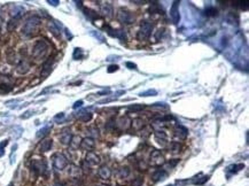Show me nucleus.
<instances>
[{
    "mask_svg": "<svg viewBox=\"0 0 249 186\" xmlns=\"http://www.w3.org/2000/svg\"><path fill=\"white\" fill-rule=\"evenodd\" d=\"M80 172H82V170H80V168H78V167H76V165H71L69 169V176L71 178H74V179H78L79 176H80Z\"/></svg>",
    "mask_w": 249,
    "mask_h": 186,
    "instance_id": "23",
    "label": "nucleus"
},
{
    "mask_svg": "<svg viewBox=\"0 0 249 186\" xmlns=\"http://www.w3.org/2000/svg\"><path fill=\"white\" fill-rule=\"evenodd\" d=\"M39 26H40V18L38 16H36V15L30 16L24 22V24H23L22 34L24 36H28V37L33 36L35 34H37V31L39 29Z\"/></svg>",
    "mask_w": 249,
    "mask_h": 186,
    "instance_id": "1",
    "label": "nucleus"
},
{
    "mask_svg": "<svg viewBox=\"0 0 249 186\" xmlns=\"http://www.w3.org/2000/svg\"><path fill=\"white\" fill-rule=\"evenodd\" d=\"M173 134L176 138L183 140V139H186V137L188 136V130L183 125H177L173 130Z\"/></svg>",
    "mask_w": 249,
    "mask_h": 186,
    "instance_id": "13",
    "label": "nucleus"
},
{
    "mask_svg": "<svg viewBox=\"0 0 249 186\" xmlns=\"http://www.w3.org/2000/svg\"><path fill=\"white\" fill-rule=\"evenodd\" d=\"M7 61H8L10 65L18 63V55H16V54H15L14 52H10V54H8V56H7Z\"/></svg>",
    "mask_w": 249,
    "mask_h": 186,
    "instance_id": "32",
    "label": "nucleus"
},
{
    "mask_svg": "<svg viewBox=\"0 0 249 186\" xmlns=\"http://www.w3.org/2000/svg\"><path fill=\"white\" fill-rule=\"evenodd\" d=\"M48 51H49L48 43L44 39H40L35 44V46L32 48V56L35 57L36 60H41L47 55Z\"/></svg>",
    "mask_w": 249,
    "mask_h": 186,
    "instance_id": "2",
    "label": "nucleus"
},
{
    "mask_svg": "<svg viewBox=\"0 0 249 186\" xmlns=\"http://www.w3.org/2000/svg\"><path fill=\"white\" fill-rule=\"evenodd\" d=\"M79 147L82 148V149H84V151L91 152L93 148L95 147V141H94V139L90 138V137H86V138H84L80 140Z\"/></svg>",
    "mask_w": 249,
    "mask_h": 186,
    "instance_id": "11",
    "label": "nucleus"
},
{
    "mask_svg": "<svg viewBox=\"0 0 249 186\" xmlns=\"http://www.w3.org/2000/svg\"><path fill=\"white\" fill-rule=\"evenodd\" d=\"M117 21L122 24H131L134 22V16L126 9H119L117 12Z\"/></svg>",
    "mask_w": 249,
    "mask_h": 186,
    "instance_id": "5",
    "label": "nucleus"
},
{
    "mask_svg": "<svg viewBox=\"0 0 249 186\" xmlns=\"http://www.w3.org/2000/svg\"><path fill=\"white\" fill-rule=\"evenodd\" d=\"M74 59L75 60H79V59H82L83 57V51L80 49V48H75L74 51Z\"/></svg>",
    "mask_w": 249,
    "mask_h": 186,
    "instance_id": "37",
    "label": "nucleus"
},
{
    "mask_svg": "<svg viewBox=\"0 0 249 186\" xmlns=\"http://www.w3.org/2000/svg\"><path fill=\"white\" fill-rule=\"evenodd\" d=\"M31 115H33V112L32 110H29V112H26V113H24V115H22V118H28V117H30Z\"/></svg>",
    "mask_w": 249,
    "mask_h": 186,
    "instance_id": "47",
    "label": "nucleus"
},
{
    "mask_svg": "<svg viewBox=\"0 0 249 186\" xmlns=\"http://www.w3.org/2000/svg\"><path fill=\"white\" fill-rule=\"evenodd\" d=\"M144 123H145V122H144V120H142V118H134L133 121H131V126L136 131H140V130H142V129H144V126H145Z\"/></svg>",
    "mask_w": 249,
    "mask_h": 186,
    "instance_id": "22",
    "label": "nucleus"
},
{
    "mask_svg": "<svg viewBox=\"0 0 249 186\" xmlns=\"http://www.w3.org/2000/svg\"><path fill=\"white\" fill-rule=\"evenodd\" d=\"M84 162L88 163L90 167H92V165L100 164L101 159H100V156L98 155V154H95L94 152H88V154H86V156H85V161H84Z\"/></svg>",
    "mask_w": 249,
    "mask_h": 186,
    "instance_id": "10",
    "label": "nucleus"
},
{
    "mask_svg": "<svg viewBox=\"0 0 249 186\" xmlns=\"http://www.w3.org/2000/svg\"><path fill=\"white\" fill-rule=\"evenodd\" d=\"M144 108H145L144 105L137 104V105H132V106H130V107H129V110H130V112H133V113H138V112H140V110H142Z\"/></svg>",
    "mask_w": 249,
    "mask_h": 186,
    "instance_id": "33",
    "label": "nucleus"
},
{
    "mask_svg": "<svg viewBox=\"0 0 249 186\" xmlns=\"http://www.w3.org/2000/svg\"><path fill=\"white\" fill-rule=\"evenodd\" d=\"M80 140H82V139L79 138L78 136H75V137H72L71 141H70V145H71V147L74 148V149L78 148L79 145H80Z\"/></svg>",
    "mask_w": 249,
    "mask_h": 186,
    "instance_id": "30",
    "label": "nucleus"
},
{
    "mask_svg": "<svg viewBox=\"0 0 249 186\" xmlns=\"http://www.w3.org/2000/svg\"><path fill=\"white\" fill-rule=\"evenodd\" d=\"M31 170L38 175H46L48 172L47 163L44 160H35L31 162Z\"/></svg>",
    "mask_w": 249,
    "mask_h": 186,
    "instance_id": "6",
    "label": "nucleus"
},
{
    "mask_svg": "<svg viewBox=\"0 0 249 186\" xmlns=\"http://www.w3.org/2000/svg\"><path fill=\"white\" fill-rule=\"evenodd\" d=\"M47 2L49 5H52V6H57V5H59V1H57V0H47Z\"/></svg>",
    "mask_w": 249,
    "mask_h": 186,
    "instance_id": "49",
    "label": "nucleus"
},
{
    "mask_svg": "<svg viewBox=\"0 0 249 186\" xmlns=\"http://www.w3.org/2000/svg\"><path fill=\"white\" fill-rule=\"evenodd\" d=\"M245 168L243 164H233V165H230L227 168V172H231V173H234V172H238L239 170Z\"/></svg>",
    "mask_w": 249,
    "mask_h": 186,
    "instance_id": "29",
    "label": "nucleus"
},
{
    "mask_svg": "<svg viewBox=\"0 0 249 186\" xmlns=\"http://www.w3.org/2000/svg\"><path fill=\"white\" fill-rule=\"evenodd\" d=\"M108 73H114V71H116V70H118V65H111L108 67Z\"/></svg>",
    "mask_w": 249,
    "mask_h": 186,
    "instance_id": "44",
    "label": "nucleus"
},
{
    "mask_svg": "<svg viewBox=\"0 0 249 186\" xmlns=\"http://www.w3.org/2000/svg\"><path fill=\"white\" fill-rule=\"evenodd\" d=\"M184 184H185V182L184 180H177V182L175 183V184H172V185H168V186H183Z\"/></svg>",
    "mask_w": 249,
    "mask_h": 186,
    "instance_id": "48",
    "label": "nucleus"
},
{
    "mask_svg": "<svg viewBox=\"0 0 249 186\" xmlns=\"http://www.w3.org/2000/svg\"><path fill=\"white\" fill-rule=\"evenodd\" d=\"M18 21H20V18H10V21L8 22V26H7V29H8L9 31L14 30V29L16 28V26H18Z\"/></svg>",
    "mask_w": 249,
    "mask_h": 186,
    "instance_id": "28",
    "label": "nucleus"
},
{
    "mask_svg": "<svg viewBox=\"0 0 249 186\" xmlns=\"http://www.w3.org/2000/svg\"><path fill=\"white\" fill-rule=\"evenodd\" d=\"M170 18L175 24H178L180 21L179 13V1H175L170 8Z\"/></svg>",
    "mask_w": 249,
    "mask_h": 186,
    "instance_id": "8",
    "label": "nucleus"
},
{
    "mask_svg": "<svg viewBox=\"0 0 249 186\" xmlns=\"http://www.w3.org/2000/svg\"><path fill=\"white\" fill-rule=\"evenodd\" d=\"M115 126L117 128L118 130L126 131L131 126V120L129 118V116H121L117 121L115 122Z\"/></svg>",
    "mask_w": 249,
    "mask_h": 186,
    "instance_id": "9",
    "label": "nucleus"
},
{
    "mask_svg": "<svg viewBox=\"0 0 249 186\" xmlns=\"http://www.w3.org/2000/svg\"><path fill=\"white\" fill-rule=\"evenodd\" d=\"M154 138H155V141L158 145H161L162 147L166 145V134L163 131H155L154 132Z\"/></svg>",
    "mask_w": 249,
    "mask_h": 186,
    "instance_id": "15",
    "label": "nucleus"
},
{
    "mask_svg": "<svg viewBox=\"0 0 249 186\" xmlns=\"http://www.w3.org/2000/svg\"><path fill=\"white\" fill-rule=\"evenodd\" d=\"M126 67L129 68V69H137V65H134V63H132V62H126Z\"/></svg>",
    "mask_w": 249,
    "mask_h": 186,
    "instance_id": "46",
    "label": "nucleus"
},
{
    "mask_svg": "<svg viewBox=\"0 0 249 186\" xmlns=\"http://www.w3.org/2000/svg\"><path fill=\"white\" fill-rule=\"evenodd\" d=\"M83 106V101L82 100H79V101H76L74 104V106H72V108L74 109H77V108H79V107H82Z\"/></svg>",
    "mask_w": 249,
    "mask_h": 186,
    "instance_id": "45",
    "label": "nucleus"
},
{
    "mask_svg": "<svg viewBox=\"0 0 249 186\" xmlns=\"http://www.w3.org/2000/svg\"><path fill=\"white\" fill-rule=\"evenodd\" d=\"M52 162L53 168L55 169L56 171H62L68 165V160L62 153H55L52 156Z\"/></svg>",
    "mask_w": 249,
    "mask_h": 186,
    "instance_id": "4",
    "label": "nucleus"
},
{
    "mask_svg": "<svg viewBox=\"0 0 249 186\" xmlns=\"http://www.w3.org/2000/svg\"><path fill=\"white\" fill-rule=\"evenodd\" d=\"M208 178H209V176H203L201 179H196L194 183H195V184H203L204 182H207V180H208Z\"/></svg>",
    "mask_w": 249,
    "mask_h": 186,
    "instance_id": "43",
    "label": "nucleus"
},
{
    "mask_svg": "<svg viewBox=\"0 0 249 186\" xmlns=\"http://www.w3.org/2000/svg\"><path fill=\"white\" fill-rule=\"evenodd\" d=\"M118 175L122 178H126L130 175V169L127 167H122L121 169H118Z\"/></svg>",
    "mask_w": 249,
    "mask_h": 186,
    "instance_id": "31",
    "label": "nucleus"
},
{
    "mask_svg": "<svg viewBox=\"0 0 249 186\" xmlns=\"http://www.w3.org/2000/svg\"><path fill=\"white\" fill-rule=\"evenodd\" d=\"M59 138H60L61 144H63V145H70V141H71V139H72V134L70 132L69 128L63 129V130L61 131V134H60Z\"/></svg>",
    "mask_w": 249,
    "mask_h": 186,
    "instance_id": "12",
    "label": "nucleus"
},
{
    "mask_svg": "<svg viewBox=\"0 0 249 186\" xmlns=\"http://www.w3.org/2000/svg\"><path fill=\"white\" fill-rule=\"evenodd\" d=\"M54 121L56 122V123H62V122L64 121V114L63 113H60V114H57L56 116L54 117Z\"/></svg>",
    "mask_w": 249,
    "mask_h": 186,
    "instance_id": "39",
    "label": "nucleus"
},
{
    "mask_svg": "<svg viewBox=\"0 0 249 186\" xmlns=\"http://www.w3.org/2000/svg\"><path fill=\"white\" fill-rule=\"evenodd\" d=\"M52 67H53V60H49L46 61L44 63V65H43V69H41V77H47L48 75L51 74V71H52Z\"/></svg>",
    "mask_w": 249,
    "mask_h": 186,
    "instance_id": "17",
    "label": "nucleus"
},
{
    "mask_svg": "<svg viewBox=\"0 0 249 186\" xmlns=\"http://www.w3.org/2000/svg\"><path fill=\"white\" fill-rule=\"evenodd\" d=\"M109 92H110V90H109V89H107V90H103L102 92H99L96 95H98V97H100V95H102V94H108Z\"/></svg>",
    "mask_w": 249,
    "mask_h": 186,
    "instance_id": "50",
    "label": "nucleus"
},
{
    "mask_svg": "<svg viewBox=\"0 0 249 186\" xmlns=\"http://www.w3.org/2000/svg\"><path fill=\"white\" fill-rule=\"evenodd\" d=\"M180 148H181V146H180V144L177 143V141H172V143L170 144V151L172 154H178L180 152Z\"/></svg>",
    "mask_w": 249,
    "mask_h": 186,
    "instance_id": "27",
    "label": "nucleus"
},
{
    "mask_svg": "<svg viewBox=\"0 0 249 186\" xmlns=\"http://www.w3.org/2000/svg\"><path fill=\"white\" fill-rule=\"evenodd\" d=\"M152 107H153V108H161V109H166V108H168V106H166L165 104H163V102H158V104H154Z\"/></svg>",
    "mask_w": 249,
    "mask_h": 186,
    "instance_id": "41",
    "label": "nucleus"
},
{
    "mask_svg": "<svg viewBox=\"0 0 249 186\" xmlns=\"http://www.w3.org/2000/svg\"><path fill=\"white\" fill-rule=\"evenodd\" d=\"M52 129V125H46L44 128H41L38 132H37V138H44L45 136H47L49 133V131Z\"/></svg>",
    "mask_w": 249,
    "mask_h": 186,
    "instance_id": "26",
    "label": "nucleus"
},
{
    "mask_svg": "<svg viewBox=\"0 0 249 186\" xmlns=\"http://www.w3.org/2000/svg\"><path fill=\"white\" fill-rule=\"evenodd\" d=\"M235 6L240 7L241 9H247L248 8V1H238V2H235Z\"/></svg>",
    "mask_w": 249,
    "mask_h": 186,
    "instance_id": "40",
    "label": "nucleus"
},
{
    "mask_svg": "<svg viewBox=\"0 0 249 186\" xmlns=\"http://www.w3.org/2000/svg\"><path fill=\"white\" fill-rule=\"evenodd\" d=\"M117 99V97H111V98H106V99L101 100V101H99V104H108V102H111V101H114V100Z\"/></svg>",
    "mask_w": 249,
    "mask_h": 186,
    "instance_id": "42",
    "label": "nucleus"
},
{
    "mask_svg": "<svg viewBox=\"0 0 249 186\" xmlns=\"http://www.w3.org/2000/svg\"><path fill=\"white\" fill-rule=\"evenodd\" d=\"M4 154H5V147L0 145V157H1V156H4Z\"/></svg>",
    "mask_w": 249,
    "mask_h": 186,
    "instance_id": "51",
    "label": "nucleus"
},
{
    "mask_svg": "<svg viewBox=\"0 0 249 186\" xmlns=\"http://www.w3.org/2000/svg\"><path fill=\"white\" fill-rule=\"evenodd\" d=\"M30 70V63L25 60L20 61L16 65V73L20 75H25Z\"/></svg>",
    "mask_w": 249,
    "mask_h": 186,
    "instance_id": "14",
    "label": "nucleus"
},
{
    "mask_svg": "<svg viewBox=\"0 0 249 186\" xmlns=\"http://www.w3.org/2000/svg\"><path fill=\"white\" fill-rule=\"evenodd\" d=\"M88 132H90V136H91L90 138L94 139L99 137V130L95 129V128H90V129H88Z\"/></svg>",
    "mask_w": 249,
    "mask_h": 186,
    "instance_id": "38",
    "label": "nucleus"
},
{
    "mask_svg": "<svg viewBox=\"0 0 249 186\" xmlns=\"http://www.w3.org/2000/svg\"><path fill=\"white\" fill-rule=\"evenodd\" d=\"M168 177V172H166L165 170H163V169H160V170H156L155 172L153 173V176H152V178H153L155 182H160V180H164L165 178Z\"/></svg>",
    "mask_w": 249,
    "mask_h": 186,
    "instance_id": "19",
    "label": "nucleus"
},
{
    "mask_svg": "<svg viewBox=\"0 0 249 186\" xmlns=\"http://www.w3.org/2000/svg\"><path fill=\"white\" fill-rule=\"evenodd\" d=\"M149 163L153 165V167H161L165 163V159L164 156L162 155V153L160 151L153 149L149 156Z\"/></svg>",
    "mask_w": 249,
    "mask_h": 186,
    "instance_id": "7",
    "label": "nucleus"
},
{
    "mask_svg": "<svg viewBox=\"0 0 249 186\" xmlns=\"http://www.w3.org/2000/svg\"><path fill=\"white\" fill-rule=\"evenodd\" d=\"M156 94H158V91H156V90H152V89L139 93L140 97H154V95H156Z\"/></svg>",
    "mask_w": 249,
    "mask_h": 186,
    "instance_id": "34",
    "label": "nucleus"
},
{
    "mask_svg": "<svg viewBox=\"0 0 249 186\" xmlns=\"http://www.w3.org/2000/svg\"><path fill=\"white\" fill-rule=\"evenodd\" d=\"M48 29L55 37H60V28L56 26V22H48Z\"/></svg>",
    "mask_w": 249,
    "mask_h": 186,
    "instance_id": "24",
    "label": "nucleus"
},
{
    "mask_svg": "<svg viewBox=\"0 0 249 186\" xmlns=\"http://www.w3.org/2000/svg\"><path fill=\"white\" fill-rule=\"evenodd\" d=\"M150 14H164L163 13V9L161 8V6L158 2H153L152 6L149 7V10H148Z\"/></svg>",
    "mask_w": 249,
    "mask_h": 186,
    "instance_id": "25",
    "label": "nucleus"
},
{
    "mask_svg": "<svg viewBox=\"0 0 249 186\" xmlns=\"http://www.w3.org/2000/svg\"><path fill=\"white\" fill-rule=\"evenodd\" d=\"M101 13L103 14L106 18H111L113 16V7L110 4H102L101 5Z\"/></svg>",
    "mask_w": 249,
    "mask_h": 186,
    "instance_id": "20",
    "label": "nucleus"
},
{
    "mask_svg": "<svg viewBox=\"0 0 249 186\" xmlns=\"http://www.w3.org/2000/svg\"><path fill=\"white\" fill-rule=\"evenodd\" d=\"M76 117H77L80 122H88L92 120V114L88 113L86 109H84V110H80V112L77 113V114H76Z\"/></svg>",
    "mask_w": 249,
    "mask_h": 186,
    "instance_id": "16",
    "label": "nucleus"
},
{
    "mask_svg": "<svg viewBox=\"0 0 249 186\" xmlns=\"http://www.w3.org/2000/svg\"><path fill=\"white\" fill-rule=\"evenodd\" d=\"M94 38H96L98 40H100L101 43H105V38H103V36L101 35L99 31H95V30H91V32H90Z\"/></svg>",
    "mask_w": 249,
    "mask_h": 186,
    "instance_id": "35",
    "label": "nucleus"
},
{
    "mask_svg": "<svg viewBox=\"0 0 249 186\" xmlns=\"http://www.w3.org/2000/svg\"><path fill=\"white\" fill-rule=\"evenodd\" d=\"M52 146H53L52 139H44V140L39 144V152H41V153L48 152L52 148Z\"/></svg>",
    "mask_w": 249,
    "mask_h": 186,
    "instance_id": "18",
    "label": "nucleus"
},
{
    "mask_svg": "<svg viewBox=\"0 0 249 186\" xmlns=\"http://www.w3.org/2000/svg\"><path fill=\"white\" fill-rule=\"evenodd\" d=\"M153 31V23L149 21H142L140 24V29L137 34V39L139 42H145L150 37Z\"/></svg>",
    "mask_w": 249,
    "mask_h": 186,
    "instance_id": "3",
    "label": "nucleus"
},
{
    "mask_svg": "<svg viewBox=\"0 0 249 186\" xmlns=\"http://www.w3.org/2000/svg\"><path fill=\"white\" fill-rule=\"evenodd\" d=\"M99 176H100L102 179H109L110 176H111V170H110L107 165H102V167L99 169Z\"/></svg>",
    "mask_w": 249,
    "mask_h": 186,
    "instance_id": "21",
    "label": "nucleus"
},
{
    "mask_svg": "<svg viewBox=\"0 0 249 186\" xmlns=\"http://www.w3.org/2000/svg\"><path fill=\"white\" fill-rule=\"evenodd\" d=\"M205 15L207 16H215V15H217V9L212 6H210L208 8H205Z\"/></svg>",
    "mask_w": 249,
    "mask_h": 186,
    "instance_id": "36",
    "label": "nucleus"
}]
</instances>
